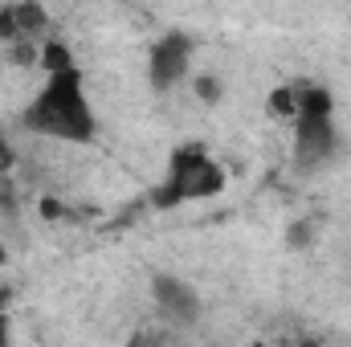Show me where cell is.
Returning a JSON list of instances; mask_svg holds the SVG:
<instances>
[{"label": "cell", "instance_id": "6da1fadb", "mask_svg": "<svg viewBox=\"0 0 351 347\" xmlns=\"http://www.w3.org/2000/svg\"><path fill=\"white\" fill-rule=\"evenodd\" d=\"M25 127L45 135V139H66V143H90L98 123L86 102V86L78 66L49 74V82L37 90V98L25 106Z\"/></svg>", "mask_w": 351, "mask_h": 347}, {"label": "cell", "instance_id": "7a4b0ae2", "mask_svg": "<svg viewBox=\"0 0 351 347\" xmlns=\"http://www.w3.org/2000/svg\"><path fill=\"white\" fill-rule=\"evenodd\" d=\"M339 135H335V98L323 86L294 90V164L298 168H319L335 156Z\"/></svg>", "mask_w": 351, "mask_h": 347}, {"label": "cell", "instance_id": "3957f363", "mask_svg": "<svg viewBox=\"0 0 351 347\" xmlns=\"http://www.w3.org/2000/svg\"><path fill=\"white\" fill-rule=\"evenodd\" d=\"M221 188H225V172H221V164H217L204 147L188 143V147L172 152L168 180L156 188V204H160V208H172V204H184V200L217 196Z\"/></svg>", "mask_w": 351, "mask_h": 347}, {"label": "cell", "instance_id": "277c9868", "mask_svg": "<svg viewBox=\"0 0 351 347\" xmlns=\"http://www.w3.org/2000/svg\"><path fill=\"white\" fill-rule=\"evenodd\" d=\"M192 66V37L188 33H164L156 45H152V58H147V78L156 90H176L184 82Z\"/></svg>", "mask_w": 351, "mask_h": 347}, {"label": "cell", "instance_id": "5b68a950", "mask_svg": "<svg viewBox=\"0 0 351 347\" xmlns=\"http://www.w3.org/2000/svg\"><path fill=\"white\" fill-rule=\"evenodd\" d=\"M152 294H156V307H160L164 323H172V327H192V323L200 319V294H196L184 278H176V274H156Z\"/></svg>", "mask_w": 351, "mask_h": 347}, {"label": "cell", "instance_id": "8992f818", "mask_svg": "<svg viewBox=\"0 0 351 347\" xmlns=\"http://www.w3.org/2000/svg\"><path fill=\"white\" fill-rule=\"evenodd\" d=\"M49 16L41 4H4L0 8V37L4 41H25V37H37L45 33Z\"/></svg>", "mask_w": 351, "mask_h": 347}, {"label": "cell", "instance_id": "52a82bcc", "mask_svg": "<svg viewBox=\"0 0 351 347\" xmlns=\"http://www.w3.org/2000/svg\"><path fill=\"white\" fill-rule=\"evenodd\" d=\"M41 62H45V70L49 74H62V70H74V62H70V53H66V45H45L41 49Z\"/></svg>", "mask_w": 351, "mask_h": 347}, {"label": "cell", "instance_id": "ba28073f", "mask_svg": "<svg viewBox=\"0 0 351 347\" xmlns=\"http://www.w3.org/2000/svg\"><path fill=\"white\" fill-rule=\"evenodd\" d=\"M269 110L294 115V90H274V94H269Z\"/></svg>", "mask_w": 351, "mask_h": 347}, {"label": "cell", "instance_id": "9c48e42d", "mask_svg": "<svg viewBox=\"0 0 351 347\" xmlns=\"http://www.w3.org/2000/svg\"><path fill=\"white\" fill-rule=\"evenodd\" d=\"M196 94H200L204 102H217V98H221V82H217V78H200V82H196Z\"/></svg>", "mask_w": 351, "mask_h": 347}, {"label": "cell", "instance_id": "30bf717a", "mask_svg": "<svg viewBox=\"0 0 351 347\" xmlns=\"http://www.w3.org/2000/svg\"><path fill=\"white\" fill-rule=\"evenodd\" d=\"M127 347H160V335H156V331H135Z\"/></svg>", "mask_w": 351, "mask_h": 347}, {"label": "cell", "instance_id": "8fae6325", "mask_svg": "<svg viewBox=\"0 0 351 347\" xmlns=\"http://www.w3.org/2000/svg\"><path fill=\"white\" fill-rule=\"evenodd\" d=\"M8 168H12V147H8V143L0 139V176L8 172Z\"/></svg>", "mask_w": 351, "mask_h": 347}, {"label": "cell", "instance_id": "7c38bea8", "mask_svg": "<svg viewBox=\"0 0 351 347\" xmlns=\"http://www.w3.org/2000/svg\"><path fill=\"white\" fill-rule=\"evenodd\" d=\"M0 347H8V319L0 315Z\"/></svg>", "mask_w": 351, "mask_h": 347}, {"label": "cell", "instance_id": "4fadbf2b", "mask_svg": "<svg viewBox=\"0 0 351 347\" xmlns=\"http://www.w3.org/2000/svg\"><path fill=\"white\" fill-rule=\"evenodd\" d=\"M0 294H4V290H0Z\"/></svg>", "mask_w": 351, "mask_h": 347}]
</instances>
